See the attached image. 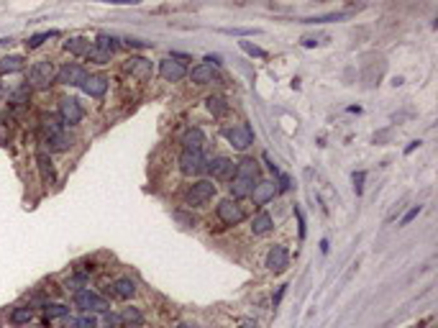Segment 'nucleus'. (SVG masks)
Returning a JSON list of instances; mask_svg holds the SVG:
<instances>
[{
  "instance_id": "f3484780",
  "label": "nucleus",
  "mask_w": 438,
  "mask_h": 328,
  "mask_svg": "<svg viewBox=\"0 0 438 328\" xmlns=\"http://www.w3.org/2000/svg\"><path fill=\"white\" fill-rule=\"evenodd\" d=\"M272 228H274V221H272V215H269V213L261 210V213H256V215H254V221H251V231H254L256 236H267Z\"/></svg>"
},
{
  "instance_id": "0eeeda50",
  "label": "nucleus",
  "mask_w": 438,
  "mask_h": 328,
  "mask_svg": "<svg viewBox=\"0 0 438 328\" xmlns=\"http://www.w3.org/2000/svg\"><path fill=\"white\" fill-rule=\"evenodd\" d=\"M82 116H85V111H82V105L75 98H64L59 103V121L64 126H77L82 121Z\"/></svg>"
},
{
  "instance_id": "ddd939ff",
  "label": "nucleus",
  "mask_w": 438,
  "mask_h": 328,
  "mask_svg": "<svg viewBox=\"0 0 438 328\" xmlns=\"http://www.w3.org/2000/svg\"><path fill=\"white\" fill-rule=\"evenodd\" d=\"M82 90L90 98H103L105 90H108V77L105 75H87V80L82 82Z\"/></svg>"
},
{
  "instance_id": "ea45409f",
  "label": "nucleus",
  "mask_w": 438,
  "mask_h": 328,
  "mask_svg": "<svg viewBox=\"0 0 438 328\" xmlns=\"http://www.w3.org/2000/svg\"><path fill=\"white\" fill-rule=\"evenodd\" d=\"M285 287H287V285H282V287L277 290V295H274V305H277L279 300H282V295H285Z\"/></svg>"
},
{
  "instance_id": "f03ea898",
  "label": "nucleus",
  "mask_w": 438,
  "mask_h": 328,
  "mask_svg": "<svg viewBox=\"0 0 438 328\" xmlns=\"http://www.w3.org/2000/svg\"><path fill=\"white\" fill-rule=\"evenodd\" d=\"M54 80H57V67L49 59H41L28 69V87H49Z\"/></svg>"
},
{
  "instance_id": "e433bc0d",
  "label": "nucleus",
  "mask_w": 438,
  "mask_h": 328,
  "mask_svg": "<svg viewBox=\"0 0 438 328\" xmlns=\"http://www.w3.org/2000/svg\"><path fill=\"white\" fill-rule=\"evenodd\" d=\"M418 213H420V205H415V208H410L408 213H405V218H402V226H408L413 218H418Z\"/></svg>"
},
{
  "instance_id": "a19ab883",
  "label": "nucleus",
  "mask_w": 438,
  "mask_h": 328,
  "mask_svg": "<svg viewBox=\"0 0 438 328\" xmlns=\"http://www.w3.org/2000/svg\"><path fill=\"white\" fill-rule=\"evenodd\" d=\"M205 62H213V64H220V57H218V54H216V57H213V54H208V57H205ZM213 64H210V67H213Z\"/></svg>"
},
{
  "instance_id": "79ce46f5",
  "label": "nucleus",
  "mask_w": 438,
  "mask_h": 328,
  "mask_svg": "<svg viewBox=\"0 0 438 328\" xmlns=\"http://www.w3.org/2000/svg\"><path fill=\"white\" fill-rule=\"evenodd\" d=\"M241 328H256V323H254V321H243Z\"/></svg>"
},
{
  "instance_id": "f8f14e48",
  "label": "nucleus",
  "mask_w": 438,
  "mask_h": 328,
  "mask_svg": "<svg viewBox=\"0 0 438 328\" xmlns=\"http://www.w3.org/2000/svg\"><path fill=\"white\" fill-rule=\"evenodd\" d=\"M159 75L167 80V82H180L185 75H187V69L182 62H174V59H164L159 64Z\"/></svg>"
},
{
  "instance_id": "7c9ffc66",
  "label": "nucleus",
  "mask_w": 438,
  "mask_h": 328,
  "mask_svg": "<svg viewBox=\"0 0 438 328\" xmlns=\"http://www.w3.org/2000/svg\"><path fill=\"white\" fill-rule=\"evenodd\" d=\"M28 95H31V87H28V82H26V85L15 87L13 93H10V103H15V105H23V103H28Z\"/></svg>"
},
{
  "instance_id": "9d476101",
  "label": "nucleus",
  "mask_w": 438,
  "mask_h": 328,
  "mask_svg": "<svg viewBox=\"0 0 438 328\" xmlns=\"http://www.w3.org/2000/svg\"><path fill=\"white\" fill-rule=\"evenodd\" d=\"M87 80V72L80 64H64L62 69H57V82L59 85H82Z\"/></svg>"
},
{
  "instance_id": "2f4dec72",
  "label": "nucleus",
  "mask_w": 438,
  "mask_h": 328,
  "mask_svg": "<svg viewBox=\"0 0 438 328\" xmlns=\"http://www.w3.org/2000/svg\"><path fill=\"white\" fill-rule=\"evenodd\" d=\"M93 46H98V49H103V51H108V54H113V51L118 49V44H115L113 36H105V33L98 36V41H95Z\"/></svg>"
},
{
  "instance_id": "c85d7f7f",
  "label": "nucleus",
  "mask_w": 438,
  "mask_h": 328,
  "mask_svg": "<svg viewBox=\"0 0 438 328\" xmlns=\"http://www.w3.org/2000/svg\"><path fill=\"white\" fill-rule=\"evenodd\" d=\"M44 313H46L49 321H51V318H67V316H69V308L62 305V303H51V305L44 308Z\"/></svg>"
},
{
  "instance_id": "5701e85b",
  "label": "nucleus",
  "mask_w": 438,
  "mask_h": 328,
  "mask_svg": "<svg viewBox=\"0 0 438 328\" xmlns=\"http://www.w3.org/2000/svg\"><path fill=\"white\" fill-rule=\"evenodd\" d=\"M126 69L131 72V75H136V77H141V80H144V77H149V72H151V64H149L146 59H141V57H138V59H128Z\"/></svg>"
},
{
  "instance_id": "7ed1b4c3",
  "label": "nucleus",
  "mask_w": 438,
  "mask_h": 328,
  "mask_svg": "<svg viewBox=\"0 0 438 328\" xmlns=\"http://www.w3.org/2000/svg\"><path fill=\"white\" fill-rule=\"evenodd\" d=\"M216 195V185H213V179H200V182H195V185H190L187 187V192H185V203L187 205H203V203H208L210 197Z\"/></svg>"
},
{
  "instance_id": "393cba45",
  "label": "nucleus",
  "mask_w": 438,
  "mask_h": 328,
  "mask_svg": "<svg viewBox=\"0 0 438 328\" xmlns=\"http://www.w3.org/2000/svg\"><path fill=\"white\" fill-rule=\"evenodd\" d=\"M205 103H208V111L213 113V116H218V118L228 113V103H225V98H223V95H210Z\"/></svg>"
},
{
  "instance_id": "a211bd4d",
  "label": "nucleus",
  "mask_w": 438,
  "mask_h": 328,
  "mask_svg": "<svg viewBox=\"0 0 438 328\" xmlns=\"http://www.w3.org/2000/svg\"><path fill=\"white\" fill-rule=\"evenodd\" d=\"M190 77H192V82H195V85H208V82H213L218 75H216V69L210 67V64H198L195 69L190 72Z\"/></svg>"
},
{
  "instance_id": "473e14b6",
  "label": "nucleus",
  "mask_w": 438,
  "mask_h": 328,
  "mask_svg": "<svg viewBox=\"0 0 438 328\" xmlns=\"http://www.w3.org/2000/svg\"><path fill=\"white\" fill-rule=\"evenodd\" d=\"M51 36H57V31H41V33H33L31 39L26 41V46H28V49H39L46 39H51Z\"/></svg>"
},
{
  "instance_id": "4468645a",
  "label": "nucleus",
  "mask_w": 438,
  "mask_h": 328,
  "mask_svg": "<svg viewBox=\"0 0 438 328\" xmlns=\"http://www.w3.org/2000/svg\"><path fill=\"white\" fill-rule=\"evenodd\" d=\"M287 262H290V254L285 246H272L269 254H267V267L272 272H285L287 269Z\"/></svg>"
},
{
  "instance_id": "58836bf2",
  "label": "nucleus",
  "mask_w": 438,
  "mask_h": 328,
  "mask_svg": "<svg viewBox=\"0 0 438 328\" xmlns=\"http://www.w3.org/2000/svg\"><path fill=\"white\" fill-rule=\"evenodd\" d=\"M361 182H364V172L354 174V190H356V195H361Z\"/></svg>"
},
{
  "instance_id": "6ab92c4d",
  "label": "nucleus",
  "mask_w": 438,
  "mask_h": 328,
  "mask_svg": "<svg viewBox=\"0 0 438 328\" xmlns=\"http://www.w3.org/2000/svg\"><path fill=\"white\" fill-rule=\"evenodd\" d=\"M182 144H185V149L200 152V149H203V144H205V134H203L200 129H187L185 136H182Z\"/></svg>"
},
{
  "instance_id": "20e7f679",
  "label": "nucleus",
  "mask_w": 438,
  "mask_h": 328,
  "mask_svg": "<svg viewBox=\"0 0 438 328\" xmlns=\"http://www.w3.org/2000/svg\"><path fill=\"white\" fill-rule=\"evenodd\" d=\"M75 305L80 308V311L85 313H108V300L100 298L98 293H90V290H77V295H75Z\"/></svg>"
},
{
  "instance_id": "2eb2a0df",
  "label": "nucleus",
  "mask_w": 438,
  "mask_h": 328,
  "mask_svg": "<svg viewBox=\"0 0 438 328\" xmlns=\"http://www.w3.org/2000/svg\"><path fill=\"white\" fill-rule=\"evenodd\" d=\"M39 131H41V139H44V141H49L51 136H57V134H62V131H64V123H62L59 118H54V116H46V118H41Z\"/></svg>"
},
{
  "instance_id": "c9c22d12",
  "label": "nucleus",
  "mask_w": 438,
  "mask_h": 328,
  "mask_svg": "<svg viewBox=\"0 0 438 328\" xmlns=\"http://www.w3.org/2000/svg\"><path fill=\"white\" fill-rule=\"evenodd\" d=\"M223 33H233V36H254L259 33L256 28H223Z\"/></svg>"
},
{
  "instance_id": "f257e3e1",
  "label": "nucleus",
  "mask_w": 438,
  "mask_h": 328,
  "mask_svg": "<svg viewBox=\"0 0 438 328\" xmlns=\"http://www.w3.org/2000/svg\"><path fill=\"white\" fill-rule=\"evenodd\" d=\"M259 182V164L254 159H243L236 164V174L231 179V195L233 200H241V197H249L251 190L256 187Z\"/></svg>"
},
{
  "instance_id": "bb28decb",
  "label": "nucleus",
  "mask_w": 438,
  "mask_h": 328,
  "mask_svg": "<svg viewBox=\"0 0 438 328\" xmlns=\"http://www.w3.org/2000/svg\"><path fill=\"white\" fill-rule=\"evenodd\" d=\"M120 323H128V326H141L144 323V316L138 308H126L123 313H120Z\"/></svg>"
},
{
  "instance_id": "b1692460",
  "label": "nucleus",
  "mask_w": 438,
  "mask_h": 328,
  "mask_svg": "<svg viewBox=\"0 0 438 328\" xmlns=\"http://www.w3.org/2000/svg\"><path fill=\"white\" fill-rule=\"evenodd\" d=\"M64 49H67L69 54H75V57H82V54L90 51V41L82 39V36H77V39H69V41H64Z\"/></svg>"
},
{
  "instance_id": "4be33fe9",
  "label": "nucleus",
  "mask_w": 438,
  "mask_h": 328,
  "mask_svg": "<svg viewBox=\"0 0 438 328\" xmlns=\"http://www.w3.org/2000/svg\"><path fill=\"white\" fill-rule=\"evenodd\" d=\"M72 144H75L72 136H69L67 131H62V134H57V136H51V139L46 141V147H49V152H67Z\"/></svg>"
},
{
  "instance_id": "423d86ee",
  "label": "nucleus",
  "mask_w": 438,
  "mask_h": 328,
  "mask_svg": "<svg viewBox=\"0 0 438 328\" xmlns=\"http://www.w3.org/2000/svg\"><path fill=\"white\" fill-rule=\"evenodd\" d=\"M223 136L231 141V147L243 152V149H249L251 144H254V131H251V126L249 123H238L233 126V129H223Z\"/></svg>"
},
{
  "instance_id": "f704fd0d",
  "label": "nucleus",
  "mask_w": 438,
  "mask_h": 328,
  "mask_svg": "<svg viewBox=\"0 0 438 328\" xmlns=\"http://www.w3.org/2000/svg\"><path fill=\"white\" fill-rule=\"evenodd\" d=\"M241 49L246 54H251V57H264V51H261L259 46H254V44H249V41H241Z\"/></svg>"
},
{
  "instance_id": "37998d69",
  "label": "nucleus",
  "mask_w": 438,
  "mask_h": 328,
  "mask_svg": "<svg viewBox=\"0 0 438 328\" xmlns=\"http://www.w3.org/2000/svg\"><path fill=\"white\" fill-rule=\"evenodd\" d=\"M180 328H200V326H195V323H182Z\"/></svg>"
},
{
  "instance_id": "412c9836",
  "label": "nucleus",
  "mask_w": 438,
  "mask_h": 328,
  "mask_svg": "<svg viewBox=\"0 0 438 328\" xmlns=\"http://www.w3.org/2000/svg\"><path fill=\"white\" fill-rule=\"evenodd\" d=\"M21 69H23V57H18V54L0 59V75H13V72H21Z\"/></svg>"
},
{
  "instance_id": "dca6fc26",
  "label": "nucleus",
  "mask_w": 438,
  "mask_h": 328,
  "mask_svg": "<svg viewBox=\"0 0 438 328\" xmlns=\"http://www.w3.org/2000/svg\"><path fill=\"white\" fill-rule=\"evenodd\" d=\"M36 164H39V172H41V179L46 185H54L57 182V174H54V167H51V159L46 152H39L36 154Z\"/></svg>"
},
{
  "instance_id": "a878e982",
  "label": "nucleus",
  "mask_w": 438,
  "mask_h": 328,
  "mask_svg": "<svg viewBox=\"0 0 438 328\" xmlns=\"http://www.w3.org/2000/svg\"><path fill=\"white\" fill-rule=\"evenodd\" d=\"M33 318V311L28 305H18V308H13V313H10V323L13 326H23Z\"/></svg>"
},
{
  "instance_id": "c756f323",
  "label": "nucleus",
  "mask_w": 438,
  "mask_h": 328,
  "mask_svg": "<svg viewBox=\"0 0 438 328\" xmlns=\"http://www.w3.org/2000/svg\"><path fill=\"white\" fill-rule=\"evenodd\" d=\"M85 57L90 59V62H95V64H108V62H110V57H113V54L103 51V49H98V46H90V51H87Z\"/></svg>"
},
{
  "instance_id": "cd10ccee",
  "label": "nucleus",
  "mask_w": 438,
  "mask_h": 328,
  "mask_svg": "<svg viewBox=\"0 0 438 328\" xmlns=\"http://www.w3.org/2000/svg\"><path fill=\"white\" fill-rule=\"evenodd\" d=\"M64 328H98V321L90 316H82V318H67Z\"/></svg>"
},
{
  "instance_id": "72a5a7b5",
  "label": "nucleus",
  "mask_w": 438,
  "mask_h": 328,
  "mask_svg": "<svg viewBox=\"0 0 438 328\" xmlns=\"http://www.w3.org/2000/svg\"><path fill=\"white\" fill-rule=\"evenodd\" d=\"M103 326H105V328H118V326H120V316L105 313V316H103Z\"/></svg>"
},
{
  "instance_id": "c03bdc74",
  "label": "nucleus",
  "mask_w": 438,
  "mask_h": 328,
  "mask_svg": "<svg viewBox=\"0 0 438 328\" xmlns=\"http://www.w3.org/2000/svg\"><path fill=\"white\" fill-rule=\"evenodd\" d=\"M0 98H3V87H0Z\"/></svg>"
},
{
  "instance_id": "4c0bfd02",
  "label": "nucleus",
  "mask_w": 438,
  "mask_h": 328,
  "mask_svg": "<svg viewBox=\"0 0 438 328\" xmlns=\"http://www.w3.org/2000/svg\"><path fill=\"white\" fill-rule=\"evenodd\" d=\"M295 215H297V223H300V239H305V218H303V210L295 208Z\"/></svg>"
},
{
  "instance_id": "1a4fd4ad",
  "label": "nucleus",
  "mask_w": 438,
  "mask_h": 328,
  "mask_svg": "<svg viewBox=\"0 0 438 328\" xmlns=\"http://www.w3.org/2000/svg\"><path fill=\"white\" fill-rule=\"evenodd\" d=\"M208 169H210V174H213V179H233L236 162L228 159V157H216L213 162L208 164Z\"/></svg>"
},
{
  "instance_id": "39448f33",
  "label": "nucleus",
  "mask_w": 438,
  "mask_h": 328,
  "mask_svg": "<svg viewBox=\"0 0 438 328\" xmlns=\"http://www.w3.org/2000/svg\"><path fill=\"white\" fill-rule=\"evenodd\" d=\"M216 213H218V218H220L225 226H238L243 218H246V210H243V208L238 205V200H233V197L220 200L218 208H216Z\"/></svg>"
},
{
  "instance_id": "9b49d317",
  "label": "nucleus",
  "mask_w": 438,
  "mask_h": 328,
  "mask_svg": "<svg viewBox=\"0 0 438 328\" xmlns=\"http://www.w3.org/2000/svg\"><path fill=\"white\" fill-rule=\"evenodd\" d=\"M274 195H277V185H274L272 179H259V182H256V187L251 190L254 205H267Z\"/></svg>"
},
{
  "instance_id": "6e6552de",
  "label": "nucleus",
  "mask_w": 438,
  "mask_h": 328,
  "mask_svg": "<svg viewBox=\"0 0 438 328\" xmlns=\"http://www.w3.org/2000/svg\"><path fill=\"white\" fill-rule=\"evenodd\" d=\"M180 169L185 174H200L205 169V157L203 152H192V149H182L180 154Z\"/></svg>"
},
{
  "instance_id": "aec40b11",
  "label": "nucleus",
  "mask_w": 438,
  "mask_h": 328,
  "mask_svg": "<svg viewBox=\"0 0 438 328\" xmlns=\"http://www.w3.org/2000/svg\"><path fill=\"white\" fill-rule=\"evenodd\" d=\"M113 293H115L120 300H128V298L136 295V285H133V280H128V277H120V280L113 282Z\"/></svg>"
}]
</instances>
